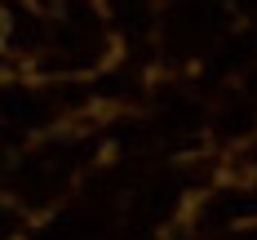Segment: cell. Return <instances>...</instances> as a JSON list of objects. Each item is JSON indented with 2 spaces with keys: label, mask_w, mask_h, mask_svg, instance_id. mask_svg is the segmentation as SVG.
<instances>
[{
  "label": "cell",
  "mask_w": 257,
  "mask_h": 240,
  "mask_svg": "<svg viewBox=\"0 0 257 240\" xmlns=\"http://www.w3.org/2000/svg\"><path fill=\"white\" fill-rule=\"evenodd\" d=\"M0 40H5V23H0Z\"/></svg>",
  "instance_id": "cell-1"
}]
</instances>
